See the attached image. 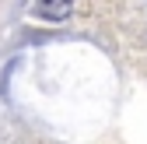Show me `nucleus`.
I'll list each match as a JSON object with an SVG mask.
<instances>
[{"mask_svg": "<svg viewBox=\"0 0 147 144\" xmlns=\"http://www.w3.org/2000/svg\"><path fill=\"white\" fill-rule=\"evenodd\" d=\"M70 11H74V0H39L35 4V14L46 21H67Z\"/></svg>", "mask_w": 147, "mask_h": 144, "instance_id": "1", "label": "nucleus"}]
</instances>
